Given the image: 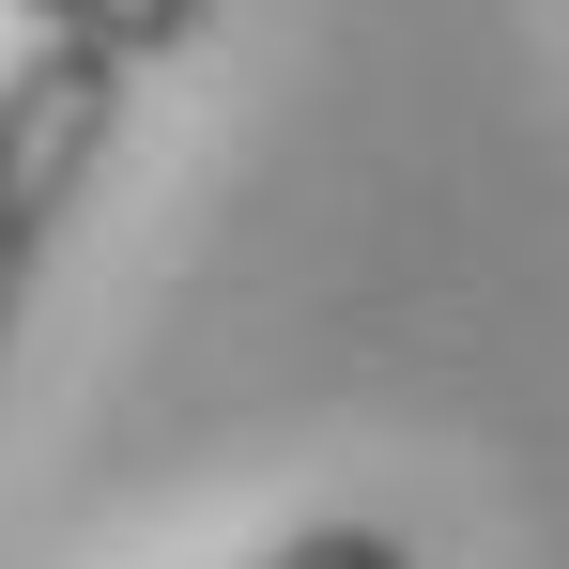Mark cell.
Returning <instances> with one entry per match:
<instances>
[{
    "label": "cell",
    "mask_w": 569,
    "mask_h": 569,
    "mask_svg": "<svg viewBox=\"0 0 569 569\" xmlns=\"http://www.w3.org/2000/svg\"><path fill=\"white\" fill-rule=\"evenodd\" d=\"M123 62L93 47H16V78H0V339H16V308L47 278V247H62V216L93 200V170L123 154Z\"/></svg>",
    "instance_id": "obj_1"
},
{
    "label": "cell",
    "mask_w": 569,
    "mask_h": 569,
    "mask_svg": "<svg viewBox=\"0 0 569 569\" xmlns=\"http://www.w3.org/2000/svg\"><path fill=\"white\" fill-rule=\"evenodd\" d=\"M247 569H431L400 523H292L278 555H247Z\"/></svg>",
    "instance_id": "obj_3"
},
{
    "label": "cell",
    "mask_w": 569,
    "mask_h": 569,
    "mask_svg": "<svg viewBox=\"0 0 569 569\" xmlns=\"http://www.w3.org/2000/svg\"><path fill=\"white\" fill-rule=\"evenodd\" d=\"M31 47H93V62H123V78H154L170 47H200L216 31V0H0Z\"/></svg>",
    "instance_id": "obj_2"
}]
</instances>
